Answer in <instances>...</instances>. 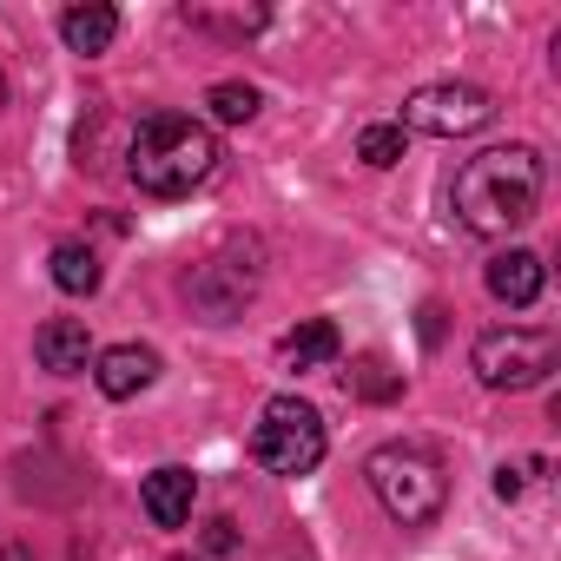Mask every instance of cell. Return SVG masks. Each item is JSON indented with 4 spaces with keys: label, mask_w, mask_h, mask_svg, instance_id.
<instances>
[{
    "label": "cell",
    "mask_w": 561,
    "mask_h": 561,
    "mask_svg": "<svg viewBox=\"0 0 561 561\" xmlns=\"http://www.w3.org/2000/svg\"><path fill=\"white\" fill-rule=\"evenodd\" d=\"M489 119H495V100H489L482 87H469V80L416 87V93L403 100V126H410V133H430V139H462V133H476V126H489Z\"/></svg>",
    "instance_id": "cell-6"
},
{
    "label": "cell",
    "mask_w": 561,
    "mask_h": 561,
    "mask_svg": "<svg viewBox=\"0 0 561 561\" xmlns=\"http://www.w3.org/2000/svg\"><path fill=\"white\" fill-rule=\"evenodd\" d=\"M443 337V305H423V344H436Z\"/></svg>",
    "instance_id": "cell-19"
},
{
    "label": "cell",
    "mask_w": 561,
    "mask_h": 561,
    "mask_svg": "<svg viewBox=\"0 0 561 561\" xmlns=\"http://www.w3.org/2000/svg\"><path fill=\"white\" fill-rule=\"evenodd\" d=\"M34 357H41V370H54V377H80V370L93 364V337H87V324L54 318V324L34 331Z\"/></svg>",
    "instance_id": "cell-9"
},
{
    "label": "cell",
    "mask_w": 561,
    "mask_h": 561,
    "mask_svg": "<svg viewBox=\"0 0 561 561\" xmlns=\"http://www.w3.org/2000/svg\"><path fill=\"white\" fill-rule=\"evenodd\" d=\"M456 225L476 238H508L541 205V152L535 146H489L456 172Z\"/></svg>",
    "instance_id": "cell-1"
},
{
    "label": "cell",
    "mask_w": 561,
    "mask_h": 561,
    "mask_svg": "<svg viewBox=\"0 0 561 561\" xmlns=\"http://www.w3.org/2000/svg\"><path fill=\"white\" fill-rule=\"evenodd\" d=\"M364 476H370L377 502L390 508V522H403V528H430L443 515V502H449V482H443L436 456L416 449V443H383L364 462Z\"/></svg>",
    "instance_id": "cell-3"
},
{
    "label": "cell",
    "mask_w": 561,
    "mask_h": 561,
    "mask_svg": "<svg viewBox=\"0 0 561 561\" xmlns=\"http://www.w3.org/2000/svg\"><path fill=\"white\" fill-rule=\"evenodd\" d=\"M541 285H548V271H541L535 251H502V257L489 264V298H502V305H515V311L535 305Z\"/></svg>",
    "instance_id": "cell-11"
},
{
    "label": "cell",
    "mask_w": 561,
    "mask_h": 561,
    "mask_svg": "<svg viewBox=\"0 0 561 561\" xmlns=\"http://www.w3.org/2000/svg\"><path fill=\"white\" fill-rule=\"evenodd\" d=\"M351 390H357L364 403H390V397L403 390V377H397V370L370 351V357H357V364H351Z\"/></svg>",
    "instance_id": "cell-15"
},
{
    "label": "cell",
    "mask_w": 561,
    "mask_h": 561,
    "mask_svg": "<svg viewBox=\"0 0 561 561\" xmlns=\"http://www.w3.org/2000/svg\"><path fill=\"white\" fill-rule=\"evenodd\" d=\"M152 377H159V351H146V344H113V351L100 357V370H93V383H100L113 403L152 390Z\"/></svg>",
    "instance_id": "cell-8"
},
{
    "label": "cell",
    "mask_w": 561,
    "mask_h": 561,
    "mask_svg": "<svg viewBox=\"0 0 561 561\" xmlns=\"http://www.w3.org/2000/svg\"><path fill=\"white\" fill-rule=\"evenodd\" d=\"M60 41H67L73 54H106V47L119 41V14L100 8V0H87V8H67V14H60Z\"/></svg>",
    "instance_id": "cell-12"
},
{
    "label": "cell",
    "mask_w": 561,
    "mask_h": 561,
    "mask_svg": "<svg viewBox=\"0 0 561 561\" xmlns=\"http://www.w3.org/2000/svg\"><path fill=\"white\" fill-rule=\"evenodd\" d=\"M337 351H344V337H337V324H331V318H311V324H298L285 344H277V357H285L291 370H324Z\"/></svg>",
    "instance_id": "cell-13"
},
{
    "label": "cell",
    "mask_w": 561,
    "mask_h": 561,
    "mask_svg": "<svg viewBox=\"0 0 561 561\" xmlns=\"http://www.w3.org/2000/svg\"><path fill=\"white\" fill-rule=\"evenodd\" d=\"M0 561H27V554H21V548H0Z\"/></svg>",
    "instance_id": "cell-20"
},
{
    "label": "cell",
    "mask_w": 561,
    "mask_h": 561,
    "mask_svg": "<svg viewBox=\"0 0 561 561\" xmlns=\"http://www.w3.org/2000/svg\"><path fill=\"white\" fill-rule=\"evenodd\" d=\"M126 172L152 198H185L192 185H205L218 172V139L185 113H152V119H139V133L126 146Z\"/></svg>",
    "instance_id": "cell-2"
},
{
    "label": "cell",
    "mask_w": 561,
    "mask_h": 561,
    "mask_svg": "<svg viewBox=\"0 0 561 561\" xmlns=\"http://www.w3.org/2000/svg\"><path fill=\"white\" fill-rule=\"evenodd\" d=\"M554 331H482L476 337V377L489 390H535L554 370Z\"/></svg>",
    "instance_id": "cell-5"
},
{
    "label": "cell",
    "mask_w": 561,
    "mask_h": 561,
    "mask_svg": "<svg viewBox=\"0 0 561 561\" xmlns=\"http://www.w3.org/2000/svg\"><path fill=\"white\" fill-rule=\"evenodd\" d=\"M357 159H364V165H397V159H403V126H364Z\"/></svg>",
    "instance_id": "cell-17"
},
{
    "label": "cell",
    "mask_w": 561,
    "mask_h": 561,
    "mask_svg": "<svg viewBox=\"0 0 561 561\" xmlns=\"http://www.w3.org/2000/svg\"><path fill=\"white\" fill-rule=\"evenodd\" d=\"M205 106H211V119H225V126H244V119H257V93H251L244 80H218V87L205 93Z\"/></svg>",
    "instance_id": "cell-16"
},
{
    "label": "cell",
    "mask_w": 561,
    "mask_h": 561,
    "mask_svg": "<svg viewBox=\"0 0 561 561\" xmlns=\"http://www.w3.org/2000/svg\"><path fill=\"white\" fill-rule=\"evenodd\" d=\"M0 106H8V80H0Z\"/></svg>",
    "instance_id": "cell-21"
},
{
    "label": "cell",
    "mask_w": 561,
    "mask_h": 561,
    "mask_svg": "<svg viewBox=\"0 0 561 561\" xmlns=\"http://www.w3.org/2000/svg\"><path fill=\"white\" fill-rule=\"evenodd\" d=\"M54 285L67 298H93L100 291V257H93V244H80V238L54 244Z\"/></svg>",
    "instance_id": "cell-14"
},
{
    "label": "cell",
    "mask_w": 561,
    "mask_h": 561,
    "mask_svg": "<svg viewBox=\"0 0 561 561\" xmlns=\"http://www.w3.org/2000/svg\"><path fill=\"white\" fill-rule=\"evenodd\" d=\"M251 456L271 476H311L324 462V416L305 397H271L251 430Z\"/></svg>",
    "instance_id": "cell-4"
},
{
    "label": "cell",
    "mask_w": 561,
    "mask_h": 561,
    "mask_svg": "<svg viewBox=\"0 0 561 561\" xmlns=\"http://www.w3.org/2000/svg\"><path fill=\"white\" fill-rule=\"evenodd\" d=\"M192 495H198V476L192 469H152L146 489H139V502H146V515L159 528H185L192 522Z\"/></svg>",
    "instance_id": "cell-10"
},
{
    "label": "cell",
    "mask_w": 561,
    "mask_h": 561,
    "mask_svg": "<svg viewBox=\"0 0 561 561\" xmlns=\"http://www.w3.org/2000/svg\"><path fill=\"white\" fill-rule=\"evenodd\" d=\"M251 285H257V264H251V251H244V257L231 251V257H211V264H198L185 291H192V305H198L205 318H231V311L251 298Z\"/></svg>",
    "instance_id": "cell-7"
},
{
    "label": "cell",
    "mask_w": 561,
    "mask_h": 561,
    "mask_svg": "<svg viewBox=\"0 0 561 561\" xmlns=\"http://www.w3.org/2000/svg\"><path fill=\"white\" fill-rule=\"evenodd\" d=\"M495 495H502V502H515V495H522V469H508V462H502V469H495Z\"/></svg>",
    "instance_id": "cell-18"
}]
</instances>
